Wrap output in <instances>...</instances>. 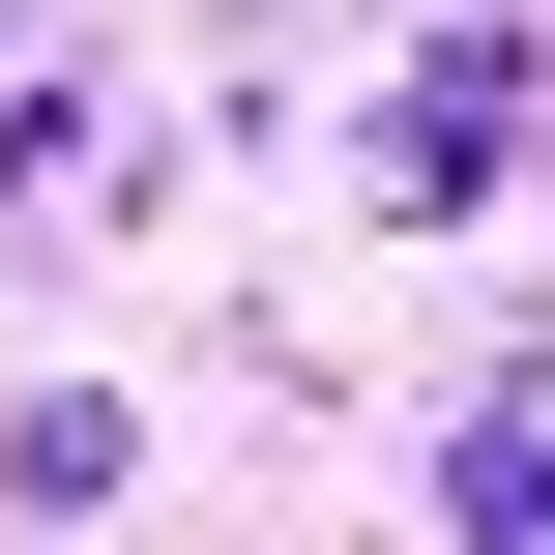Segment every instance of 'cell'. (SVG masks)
<instances>
[{"mask_svg":"<svg viewBox=\"0 0 555 555\" xmlns=\"http://www.w3.org/2000/svg\"><path fill=\"white\" fill-rule=\"evenodd\" d=\"M527 117H555L527 29H439V59L380 88V146H351V176H380V205H498V176H527Z\"/></svg>","mask_w":555,"mask_h":555,"instance_id":"6da1fadb","label":"cell"},{"mask_svg":"<svg viewBox=\"0 0 555 555\" xmlns=\"http://www.w3.org/2000/svg\"><path fill=\"white\" fill-rule=\"evenodd\" d=\"M439 555H555V380H468L439 410Z\"/></svg>","mask_w":555,"mask_h":555,"instance_id":"7a4b0ae2","label":"cell"},{"mask_svg":"<svg viewBox=\"0 0 555 555\" xmlns=\"http://www.w3.org/2000/svg\"><path fill=\"white\" fill-rule=\"evenodd\" d=\"M117 468H146V410H117V380H59V410L0 439V498H117Z\"/></svg>","mask_w":555,"mask_h":555,"instance_id":"3957f363","label":"cell"}]
</instances>
